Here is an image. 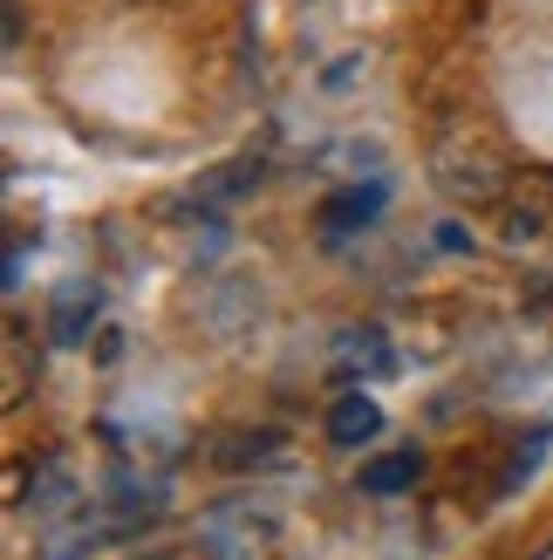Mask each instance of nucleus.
<instances>
[{"mask_svg":"<svg viewBox=\"0 0 553 560\" xmlns=\"http://www.w3.org/2000/svg\"><path fill=\"white\" fill-rule=\"evenodd\" d=\"M431 178H437V191H445V199H458V206H499V199H506V185H513L506 158L492 151L485 137H472V130L437 137V151H431Z\"/></svg>","mask_w":553,"mask_h":560,"instance_id":"obj_1","label":"nucleus"},{"mask_svg":"<svg viewBox=\"0 0 553 560\" xmlns=\"http://www.w3.org/2000/svg\"><path fill=\"white\" fill-rule=\"evenodd\" d=\"M383 206H390V185H342V191H328V199H321L315 233L336 246V240H349V233H363Z\"/></svg>","mask_w":553,"mask_h":560,"instance_id":"obj_2","label":"nucleus"},{"mask_svg":"<svg viewBox=\"0 0 553 560\" xmlns=\"http://www.w3.org/2000/svg\"><path fill=\"white\" fill-rule=\"evenodd\" d=\"M96 315H103V288H96V280H69V288H55L48 335H55V342H82Z\"/></svg>","mask_w":553,"mask_h":560,"instance_id":"obj_3","label":"nucleus"},{"mask_svg":"<svg viewBox=\"0 0 553 560\" xmlns=\"http://www.w3.org/2000/svg\"><path fill=\"white\" fill-rule=\"evenodd\" d=\"M383 431V410H376V397H363V389H349V397H336L328 404V438L342 444V452H355V444H369Z\"/></svg>","mask_w":553,"mask_h":560,"instance_id":"obj_4","label":"nucleus"},{"mask_svg":"<svg viewBox=\"0 0 553 560\" xmlns=\"http://www.w3.org/2000/svg\"><path fill=\"white\" fill-rule=\"evenodd\" d=\"M27 513H42V520H55V513H69L75 506V471L62 465V458H48L42 471H35V486H27V499H21Z\"/></svg>","mask_w":553,"mask_h":560,"instance_id":"obj_5","label":"nucleus"},{"mask_svg":"<svg viewBox=\"0 0 553 560\" xmlns=\"http://www.w3.org/2000/svg\"><path fill=\"white\" fill-rule=\"evenodd\" d=\"M417 479H424V452H417V444L363 465V492H403V486H417Z\"/></svg>","mask_w":553,"mask_h":560,"instance_id":"obj_6","label":"nucleus"},{"mask_svg":"<svg viewBox=\"0 0 553 560\" xmlns=\"http://www.w3.org/2000/svg\"><path fill=\"white\" fill-rule=\"evenodd\" d=\"M273 452H281V438H273V431H254V438H226V444H219V465H267Z\"/></svg>","mask_w":553,"mask_h":560,"instance_id":"obj_7","label":"nucleus"},{"mask_svg":"<svg viewBox=\"0 0 553 560\" xmlns=\"http://www.w3.org/2000/svg\"><path fill=\"white\" fill-rule=\"evenodd\" d=\"M342 370H369V376H383L390 370V349H383V335L369 328V335H349V349H342Z\"/></svg>","mask_w":553,"mask_h":560,"instance_id":"obj_8","label":"nucleus"},{"mask_svg":"<svg viewBox=\"0 0 553 560\" xmlns=\"http://www.w3.org/2000/svg\"><path fill=\"white\" fill-rule=\"evenodd\" d=\"M27 404V335L8 328V410Z\"/></svg>","mask_w":553,"mask_h":560,"instance_id":"obj_9","label":"nucleus"},{"mask_svg":"<svg viewBox=\"0 0 553 560\" xmlns=\"http://www.w3.org/2000/svg\"><path fill=\"white\" fill-rule=\"evenodd\" d=\"M540 233V212L527 206V212H506V240H533Z\"/></svg>","mask_w":553,"mask_h":560,"instance_id":"obj_10","label":"nucleus"},{"mask_svg":"<svg viewBox=\"0 0 553 560\" xmlns=\"http://www.w3.org/2000/svg\"><path fill=\"white\" fill-rule=\"evenodd\" d=\"M527 560H553V547H540V553H527Z\"/></svg>","mask_w":553,"mask_h":560,"instance_id":"obj_11","label":"nucleus"},{"mask_svg":"<svg viewBox=\"0 0 553 560\" xmlns=\"http://www.w3.org/2000/svg\"><path fill=\"white\" fill-rule=\"evenodd\" d=\"M137 8H157V0H137Z\"/></svg>","mask_w":553,"mask_h":560,"instance_id":"obj_12","label":"nucleus"}]
</instances>
